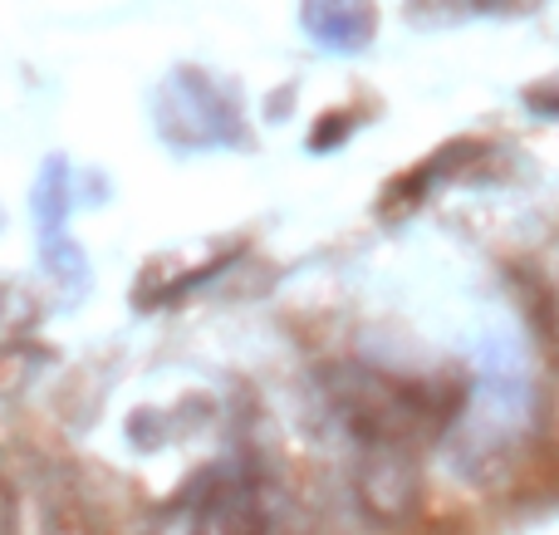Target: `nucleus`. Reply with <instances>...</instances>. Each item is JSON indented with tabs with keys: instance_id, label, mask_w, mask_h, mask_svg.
Returning a JSON list of instances; mask_svg holds the SVG:
<instances>
[{
	"instance_id": "nucleus-1",
	"label": "nucleus",
	"mask_w": 559,
	"mask_h": 535,
	"mask_svg": "<svg viewBox=\"0 0 559 535\" xmlns=\"http://www.w3.org/2000/svg\"><path fill=\"white\" fill-rule=\"evenodd\" d=\"M0 535H15V501H10L5 482H0Z\"/></svg>"
}]
</instances>
